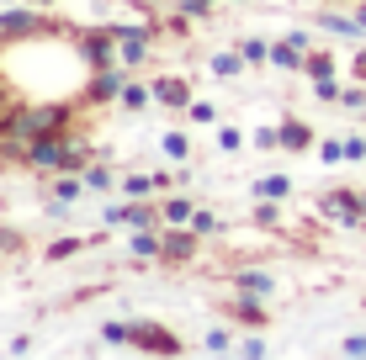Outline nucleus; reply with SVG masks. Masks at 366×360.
<instances>
[{
    "label": "nucleus",
    "instance_id": "dca6fc26",
    "mask_svg": "<svg viewBox=\"0 0 366 360\" xmlns=\"http://www.w3.org/2000/svg\"><path fill=\"white\" fill-rule=\"evenodd\" d=\"M319 32H330V37H356V43H361V21L345 16V11H335V6L319 11Z\"/></svg>",
    "mask_w": 366,
    "mask_h": 360
},
{
    "label": "nucleus",
    "instance_id": "ea45409f",
    "mask_svg": "<svg viewBox=\"0 0 366 360\" xmlns=\"http://www.w3.org/2000/svg\"><path fill=\"white\" fill-rule=\"evenodd\" d=\"M11 250H27V244H21V233H11V228H0V254H11Z\"/></svg>",
    "mask_w": 366,
    "mask_h": 360
},
{
    "label": "nucleus",
    "instance_id": "a19ab883",
    "mask_svg": "<svg viewBox=\"0 0 366 360\" xmlns=\"http://www.w3.org/2000/svg\"><path fill=\"white\" fill-rule=\"evenodd\" d=\"M287 37H292V43L302 48V53H313V32H308V27H292V32H287Z\"/></svg>",
    "mask_w": 366,
    "mask_h": 360
},
{
    "label": "nucleus",
    "instance_id": "5701e85b",
    "mask_svg": "<svg viewBox=\"0 0 366 360\" xmlns=\"http://www.w3.org/2000/svg\"><path fill=\"white\" fill-rule=\"evenodd\" d=\"M74 254H85V239H74V233H64V239H54L43 250V259H54V265H59V259H74Z\"/></svg>",
    "mask_w": 366,
    "mask_h": 360
},
{
    "label": "nucleus",
    "instance_id": "473e14b6",
    "mask_svg": "<svg viewBox=\"0 0 366 360\" xmlns=\"http://www.w3.org/2000/svg\"><path fill=\"white\" fill-rule=\"evenodd\" d=\"M340 91H345V85H340L335 74H324V80H313V96H319V101H340Z\"/></svg>",
    "mask_w": 366,
    "mask_h": 360
},
{
    "label": "nucleus",
    "instance_id": "37998d69",
    "mask_svg": "<svg viewBox=\"0 0 366 360\" xmlns=\"http://www.w3.org/2000/svg\"><path fill=\"white\" fill-rule=\"evenodd\" d=\"M6 350H11V355H32V339H27V334H16V339H11Z\"/></svg>",
    "mask_w": 366,
    "mask_h": 360
},
{
    "label": "nucleus",
    "instance_id": "c03bdc74",
    "mask_svg": "<svg viewBox=\"0 0 366 360\" xmlns=\"http://www.w3.org/2000/svg\"><path fill=\"white\" fill-rule=\"evenodd\" d=\"M350 74H356V80H366V48H356V58H350Z\"/></svg>",
    "mask_w": 366,
    "mask_h": 360
},
{
    "label": "nucleus",
    "instance_id": "7ed1b4c3",
    "mask_svg": "<svg viewBox=\"0 0 366 360\" xmlns=\"http://www.w3.org/2000/svg\"><path fill=\"white\" fill-rule=\"evenodd\" d=\"M74 53L85 58V69H107V64H122L117 58V27H74Z\"/></svg>",
    "mask_w": 366,
    "mask_h": 360
},
{
    "label": "nucleus",
    "instance_id": "2f4dec72",
    "mask_svg": "<svg viewBox=\"0 0 366 360\" xmlns=\"http://www.w3.org/2000/svg\"><path fill=\"white\" fill-rule=\"evenodd\" d=\"M239 355H244V360H266V355H271V344L260 339V334H249V339H239Z\"/></svg>",
    "mask_w": 366,
    "mask_h": 360
},
{
    "label": "nucleus",
    "instance_id": "72a5a7b5",
    "mask_svg": "<svg viewBox=\"0 0 366 360\" xmlns=\"http://www.w3.org/2000/svg\"><path fill=\"white\" fill-rule=\"evenodd\" d=\"M186 117L207 128V122H218V106H212V101H192V106H186Z\"/></svg>",
    "mask_w": 366,
    "mask_h": 360
},
{
    "label": "nucleus",
    "instance_id": "09e8293b",
    "mask_svg": "<svg viewBox=\"0 0 366 360\" xmlns=\"http://www.w3.org/2000/svg\"><path fill=\"white\" fill-rule=\"evenodd\" d=\"M330 6H356V0H330Z\"/></svg>",
    "mask_w": 366,
    "mask_h": 360
},
{
    "label": "nucleus",
    "instance_id": "f704fd0d",
    "mask_svg": "<svg viewBox=\"0 0 366 360\" xmlns=\"http://www.w3.org/2000/svg\"><path fill=\"white\" fill-rule=\"evenodd\" d=\"M319 159H324V165H340V159H345V138H324L319 143Z\"/></svg>",
    "mask_w": 366,
    "mask_h": 360
},
{
    "label": "nucleus",
    "instance_id": "9b49d317",
    "mask_svg": "<svg viewBox=\"0 0 366 360\" xmlns=\"http://www.w3.org/2000/svg\"><path fill=\"white\" fill-rule=\"evenodd\" d=\"M197 250H202V233L192 228V222H181V228H165V265H192L197 259Z\"/></svg>",
    "mask_w": 366,
    "mask_h": 360
},
{
    "label": "nucleus",
    "instance_id": "6ab92c4d",
    "mask_svg": "<svg viewBox=\"0 0 366 360\" xmlns=\"http://www.w3.org/2000/svg\"><path fill=\"white\" fill-rule=\"evenodd\" d=\"M149 101H154V85L149 80H128V91H122V111H149Z\"/></svg>",
    "mask_w": 366,
    "mask_h": 360
},
{
    "label": "nucleus",
    "instance_id": "f8f14e48",
    "mask_svg": "<svg viewBox=\"0 0 366 360\" xmlns=\"http://www.w3.org/2000/svg\"><path fill=\"white\" fill-rule=\"evenodd\" d=\"M276 133H282V154H308V148L319 143L302 117H282V122H276Z\"/></svg>",
    "mask_w": 366,
    "mask_h": 360
},
{
    "label": "nucleus",
    "instance_id": "6e6552de",
    "mask_svg": "<svg viewBox=\"0 0 366 360\" xmlns=\"http://www.w3.org/2000/svg\"><path fill=\"white\" fill-rule=\"evenodd\" d=\"M229 292H249V297H276L282 292V276L266 265H239L229 270Z\"/></svg>",
    "mask_w": 366,
    "mask_h": 360
},
{
    "label": "nucleus",
    "instance_id": "2eb2a0df",
    "mask_svg": "<svg viewBox=\"0 0 366 360\" xmlns=\"http://www.w3.org/2000/svg\"><path fill=\"white\" fill-rule=\"evenodd\" d=\"M271 69H287V74H302L308 69V53L292 43V37H282V43H271Z\"/></svg>",
    "mask_w": 366,
    "mask_h": 360
},
{
    "label": "nucleus",
    "instance_id": "e433bc0d",
    "mask_svg": "<svg viewBox=\"0 0 366 360\" xmlns=\"http://www.w3.org/2000/svg\"><path fill=\"white\" fill-rule=\"evenodd\" d=\"M181 11H186L192 21H207V16H212V0H181Z\"/></svg>",
    "mask_w": 366,
    "mask_h": 360
},
{
    "label": "nucleus",
    "instance_id": "3c124183",
    "mask_svg": "<svg viewBox=\"0 0 366 360\" xmlns=\"http://www.w3.org/2000/svg\"><path fill=\"white\" fill-rule=\"evenodd\" d=\"M361 202H366V191H361Z\"/></svg>",
    "mask_w": 366,
    "mask_h": 360
},
{
    "label": "nucleus",
    "instance_id": "79ce46f5",
    "mask_svg": "<svg viewBox=\"0 0 366 360\" xmlns=\"http://www.w3.org/2000/svg\"><path fill=\"white\" fill-rule=\"evenodd\" d=\"M101 222H107V228H122V202L117 207H101Z\"/></svg>",
    "mask_w": 366,
    "mask_h": 360
},
{
    "label": "nucleus",
    "instance_id": "39448f33",
    "mask_svg": "<svg viewBox=\"0 0 366 360\" xmlns=\"http://www.w3.org/2000/svg\"><path fill=\"white\" fill-rule=\"evenodd\" d=\"M319 217L340 222V228H361V222H366L361 191H350V185H335V191H324V196H319Z\"/></svg>",
    "mask_w": 366,
    "mask_h": 360
},
{
    "label": "nucleus",
    "instance_id": "1a4fd4ad",
    "mask_svg": "<svg viewBox=\"0 0 366 360\" xmlns=\"http://www.w3.org/2000/svg\"><path fill=\"white\" fill-rule=\"evenodd\" d=\"M223 313H229L234 324H244V329H266V324H271V297H249V292H234L229 302H223Z\"/></svg>",
    "mask_w": 366,
    "mask_h": 360
},
{
    "label": "nucleus",
    "instance_id": "7c9ffc66",
    "mask_svg": "<svg viewBox=\"0 0 366 360\" xmlns=\"http://www.w3.org/2000/svg\"><path fill=\"white\" fill-rule=\"evenodd\" d=\"M101 344H133V324H101Z\"/></svg>",
    "mask_w": 366,
    "mask_h": 360
},
{
    "label": "nucleus",
    "instance_id": "a878e982",
    "mask_svg": "<svg viewBox=\"0 0 366 360\" xmlns=\"http://www.w3.org/2000/svg\"><path fill=\"white\" fill-rule=\"evenodd\" d=\"M335 106H345V111H356V117H366V80H356V85H345L340 91V101Z\"/></svg>",
    "mask_w": 366,
    "mask_h": 360
},
{
    "label": "nucleus",
    "instance_id": "de8ad7c7",
    "mask_svg": "<svg viewBox=\"0 0 366 360\" xmlns=\"http://www.w3.org/2000/svg\"><path fill=\"white\" fill-rule=\"evenodd\" d=\"M27 6H48V11H54V6H59V0H27Z\"/></svg>",
    "mask_w": 366,
    "mask_h": 360
},
{
    "label": "nucleus",
    "instance_id": "c85d7f7f",
    "mask_svg": "<svg viewBox=\"0 0 366 360\" xmlns=\"http://www.w3.org/2000/svg\"><path fill=\"white\" fill-rule=\"evenodd\" d=\"M218 148L223 154H239V148H244V133L229 128V122H218Z\"/></svg>",
    "mask_w": 366,
    "mask_h": 360
},
{
    "label": "nucleus",
    "instance_id": "c9c22d12",
    "mask_svg": "<svg viewBox=\"0 0 366 360\" xmlns=\"http://www.w3.org/2000/svg\"><path fill=\"white\" fill-rule=\"evenodd\" d=\"M345 159H350V165L366 159V138H361V133H345Z\"/></svg>",
    "mask_w": 366,
    "mask_h": 360
},
{
    "label": "nucleus",
    "instance_id": "58836bf2",
    "mask_svg": "<svg viewBox=\"0 0 366 360\" xmlns=\"http://www.w3.org/2000/svg\"><path fill=\"white\" fill-rule=\"evenodd\" d=\"M340 355H366V334H345V339H340Z\"/></svg>",
    "mask_w": 366,
    "mask_h": 360
},
{
    "label": "nucleus",
    "instance_id": "a211bd4d",
    "mask_svg": "<svg viewBox=\"0 0 366 360\" xmlns=\"http://www.w3.org/2000/svg\"><path fill=\"white\" fill-rule=\"evenodd\" d=\"M249 191H255L260 202H287V196H292V180H287V175H260Z\"/></svg>",
    "mask_w": 366,
    "mask_h": 360
},
{
    "label": "nucleus",
    "instance_id": "9d476101",
    "mask_svg": "<svg viewBox=\"0 0 366 360\" xmlns=\"http://www.w3.org/2000/svg\"><path fill=\"white\" fill-rule=\"evenodd\" d=\"M149 85H154V106H165V111H186V106L197 101L186 74H154Z\"/></svg>",
    "mask_w": 366,
    "mask_h": 360
},
{
    "label": "nucleus",
    "instance_id": "b1692460",
    "mask_svg": "<svg viewBox=\"0 0 366 360\" xmlns=\"http://www.w3.org/2000/svg\"><path fill=\"white\" fill-rule=\"evenodd\" d=\"M239 53L249 58V69L271 64V43H266V37H239Z\"/></svg>",
    "mask_w": 366,
    "mask_h": 360
},
{
    "label": "nucleus",
    "instance_id": "864d4df0",
    "mask_svg": "<svg viewBox=\"0 0 366 360\" xmlns=\"http://www.w3.org/2000/svg\"><path fill=\"white\" fill-rule=\"evenodd\" d=\"M361 307H366V302H361Z\"/></svg>",
    "mask_w": 366,
    "mask_h": 360
},
{
    "label": "nucleus",
    "instance_id": "8fccbe9b",
    "mask_svg": "<svg viewBox=\"0 0 366 360\" xmlns=\"http://www.w3.org/2000/svg\"><path fill=\"white\" fill-rule=\"evenodd\" d=\"M234 6H249V0H234Z\"/></svg>",
    "mask_w": 366,
    "mask_h": 360
},
{
    "label": "nucleus",
    "instance_id": "f257e3e1",
    "mask_svg": "<svg viewBox=\"0 0 366 360\" xmlns=\"http://www.w3.org/2000/svg\"><path fill=\"white\" fill-rule=\"evenodd\" d=\"M85 101H21L0 128V159H21V143L43 138V133H64L74 128V111Z\"/></svg>",
    "mask_w": 366,
    "mask_h": 360
},
{
    "label": "nucleus",
    "instance_id": "a18cd8bd",
    "mask_svg": "<svg viewBox=\"0 0 366 360\" xmlns=\"http://www.w3.org/2000/svg\"><path fill=\"white\" fill-rule=\"evenodd\" d=\"M128 6H138V11H149V16H154V11L165 6V0H128Z\"/></svg>",
    "mask_w": 366,
    "mask_h": 360
},
{
    "label": "nucleus",
    "instance_id": "4468645a",
    "mask_svg": "<svg viewBox=\"0 0 366 360\" xmlns=\"http://www.w3.org/2000/svg\"><path fill=\"white\" fill-rule=\"evenodd\" d=\"M80 175H85V191H91V196H107V191H117V185H122V175L107 165V159H91Z\"/></svg>",
    "mask_w": 366,
    "mask_h": 360
},
{
    "label": "nucleus",
    "instance_id": "f3484780",
    "mask_svg": "<svg viewBox=\"0 0 366 360\" xmlns=\"http://www.w3.org/2000/svg\"><path fill=\"white\" fill-rule=\"evenodd\" d=\"M202 350L207 355H239V339H234L229 324H212L207 334H202Z\"/></svg>",
    "mask_w": 366,
    "mask_h": 360
},
{
    "label": "nucleus",
    "instance_id": "f03ea898",
    "mask_svg": "<svg viewBox=\"0 0 366 360\" xmlns=\"http://www.w3.org/2000/svg\"><path fill=\"white\" fill-rule=\"evenodd\" d=\"M48 32H64L54 16H48V6H11L0 11V43H27V37H48Z\"/></svg>",
    "mask_w": 366,
    "mask_h": 360
},
{
    "label": "nucleus",
    "instance_id": "20e7f679",
    "mask_svg": "<svg viewBox=\"0 0 366 360\" xmlns=\"http://www.w3.org/2000/svg\"><path fill=\"white\" fill-rule=\"evenodd\" d=\"M128 80H133V69H128V64L91 69V80H85L80 101H85V106H117V101H122V91H128Z\"/></svg>",
    "mask_w": 366,
    "mask_h": 360
},
{
    "label": "nucleus",
    "instance_id": "c756f323",
    "mask_svg": "<svg viewBox=\"0 0 366 360\" xmlns=\"http://www.w3.org/2000/svg\"><path fill=\"white\" fill-rule=\"evenodd\" d=\"M255 148H260V154L282 148V133H276V122H260V128H255Z\"/></svg>",
    "mask_w": 366,
    "mask_h": 360
},
{
    "label": "nucleus",
    "instance_id": "412c9836",
    "mask_svg": "<svg viewBox=\"0 0 366 360\" xmlns=\"http://www.w3.org/2000/svg\"><path fill=\"white\" fill-rule=\"evenodd\" d=\"M159 148H165V159H175V165H192V138H186L181 128H170L165 138H159Z\"/></svg>",
    "mask_w": 366,
    "mask_h": 360
},
{
    "label": "nucleus",
    "instance_id": "4be33fe9",
    "mask_svg": "<svg viewBox=\"0 0 366 360\" xmlns=\"http://www.w3.org/2000/svg\"><path fill=\"white\" fill-rule=\"evenodd\" d=\"M117 191H122V196H159V185H154V175H144V170H128Z\"/></svg>",
    "mask_w": 366,
    "mask_h": 360
},
{
    "label": "nucleus",
    "instance_id": "bb28decb",
    "mask_svg": "<svg viewBox=\"0 0 366 360\" xmlns=\"http://www.w3.org/2000/svg\"><path fill=\"white\" fill-rule=\"evenodd\" d=\"M192 228L202 233V239H212V233H223V217L212 212V207H197V212H192Z\"/></svg>",
    "mask_w": 366,
    "mask_h": 360
},
{
    "label": "nucleus",
    "instance_id": "423d86ee",
    "mask_svg": "<svg viewBox=\"0 0 366 360\" xmlns=\"http://www.w3.org/2000/svg\"><path fill=\"white\" fill-rule=\"evenodd\" d=\"M133 350H144V355H181L186 339L175 329L154 324V318H144V324H133Z\"/></svg>",
    "mask_w": 366,
    "mask_h": 360
},
{
    "label": "nucleus",
    "instance_id": "49530a36",
    "mask_svg": "<svg viewBox=\"0 0 366 360\" xmlns=\"http://www.w3.org/2000/svg\"><path fill=\"white\" fill-rule=\"evenodd\" d=\"M350 16L361 21V32H366V0H356V6H350Z\"/></svg>",
    "mask_w": 366,
    "mask_h": 360
},
{
    "label": "nucleus",
    "instance_id": "603ef678",
    "mask_svg": "<svg viewBox=\"0 0 366 360\" xmlns=\"http://www.w3.org/2000/svg\"><path fill=\"white\" fill-rule=\"evenodd\" d=\"M324 6H330V0H324Z\"/></svg>",
    "mask_w": 366,
    "mask_h": 360
},
{
    "label": "nucleus",
    "instance_id": "0eeeda50",
    "mask_svg": "<svg viewBox=\"0 0 366 360\" xmlns=\"http://www.w3.org/2000/svg\"><path fill=\"white\" fill-rule=\"evenodd\" d=\"M149 53H154V21L149 27H117V58L128 69L149 64Z\"/></svg>",
    "mask_w": 366,
    "mask_h": 360
},
{
    "label": "nucleus",
    "instance_id": "cd10ccee",
    "mask_svg": "<svg viewBox=\"0 0 366 360\" xmlns=\"http://www.w3.org/2000/svg\"><path fill=\"white\" fill-rule=\"evenodd\" d=\"M249 217H255L260 228H282V207H276V202H260V196H255V212H249Z\"/></svg>",
    "mask_w": 366,
    "mask_h": 360
},
{
    "label": "nucleus",
    "instance_id": "393cba45",
    "mask_svg": "<svg viewBox=\"0 0 366 360\" xmlns=\"http://www.w3.org/2000/svg\"><path fill=\"white\" fill-rule=\"evenodd\" d=\"M340 64H335V53H330V48H313V53H308V69H302V74H308V80H324V74H335Z\"/></svg>",
    "mask_w": 366,
    "mask_h": 360
},
{
    "label": "nucleus",
    "instance_id": "ddd939ff",
    "mask_svg": "<svg viewBox=\"0 0 366 360\" xmlns=\"http://www.w3.org/2000/svg\"><path fill=\"white\" fill-rule=\"evenodd\" d=\"M207 69H212V80H244V74H249V58L239 53V48H218V53L207 58Z\"/></svg>",
    "mask_w": 366,
    "mask_h": 360
},
{
    "label": "nucleus",
    "instance_id": "aec40b11",
    "mask_svg": "<svg viewBox=\"0 0 366 360\" xmlns=\"http://www.w3.org/2000/svg\"><path fill=\"white\" fill-rule=\"evenodd\" d=\"M159 212H165V228H181V222H192L197 202L192 196H170V202H159Z\"/></svg>",
    "mask_w": 366,
    "mask_h": 360
},
{
    "label": "nucleus",
    "instance_id": "4c0bfd02",
    "mask_svg": "<svg viewBox=\"0 0 366 360\" xmlns=\"http://www.w3.org/2000/svg\"><path fill=\"white\" fill-rule=\"evenodd\" d=\"M16 111V96H11V85H6V74H0V128H6V117Z\"/></svg>",
    "mask_w": 366,
    "mask_h": 360
}]
</instances>
